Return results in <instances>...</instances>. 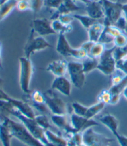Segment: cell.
<instances>
[{
  "instance_id": "2e32d148",
  "label": "cell",
  "mask_w": 127,
  "mask_h": 146,
  "mask_svg": "<svg viewBox=\"0 0 127 146\" xmlns=\"http://www.w3.org/2000/svg\"><path fill=\"white\" fill-rule=\"evenodd\" d=\"M68 62L65 59L53 60L46 67V70L50 72L56 77L65 76L68 72Z\"/></svg>"
},
{
  "instance_id": "7a4b0ae2",
  "label": "cell",
  "mask_w": 127,
  "mask_h": 146,
  "mask_svg": "<svg viewBox=\"0 0 127 146\" xmlns=\"http://www.w3.org/2000/svg\"><path fill=\"white\" fill-rule=\"evenodd\" d=\"M11 116L16 117L34 137L40 141L45 146H48L49 143L45 136V130L37 124L34 118H30L24 116L16 109L13 110Z\"/></svg>"
},
{
  "instance_id": "7dc6e473",
  "label": "cell",
  "mask_w": 127,
  "mask_h": 146,
  "mask_svg": "<svg viewBox=\"0 0 127 146\" xmlns=\"http://www.w3.org/2000/svg\"><path fill=\"white\" fill-rule=\"evenodd\" d=\"M122 94L124 96V97L125 98V99L127 100V86L124 88V90H123Z\"/></svg>"
},
{
  "instance_id": "83f0119b",
  "label": "cell",
  "mask_w": 127,
  "mask_h": 146,
  "mask_svg": "<svg viewBox=\"0 0 127 146\" xmlns=\"http://www.w3.org/2000/svg\"><path fill=\"white\" fill-rule=\"evenodd\" d=\"M99 59L92 58L89 56H87L86 59H84L83 62H82L83 70L85 72V74H89V73L94 71L97 68L99 64Z\"/></svg>"
},
{
  "instance_id": "277c9868",
  "label": "cell",
  "mask_w": 127,
  "mask_h": 146,
  "mask_svg": "<svg viewBox=\"0 0 127 146\" xmlns=\"http://www.w3.org/2000/svg\"><path fill=\"white\" fill-rule=\"evenodd\" d=\"M19 61V84L24 94L30 93V84L34 74V67L30 58L21 57Z\"/></svg>"
},
{
  "instance_id": "6da1fadb",
  "label": "cell",
  "mask_w": 127,
  "mask_h": 146,
  "mask_svg": "<svg viewBox=\"0 0 127 146\" xmlns=\"http://www.w3.org/2000/svg\"><path fill=\"white\" fill-rule=\"evenodd\" d=\"M8 128L13 137L27 146H45L34 137L22 123L14 121L10 117H5L2 121Z\"/></svg>"
},
{
  "instance_id": "5bb4252c",
  "label": "cell",
  "mask_w": 127,
  "mask_h": 146,
  "mask_svg": "<svg viewBox=\"0 0 127 146\" xmlns=\"http://www.w3.org/2000/svg\"><path fill=\"white\" fill-rule=\"evenodd\" d=\"M51 88L67 97H70L71 94L72 83L65 76L56 77L52 83Z\"/></svg>"
},
{
  "instance_id": "e575fe53",
  "label": "cell",
  "mask_w": 127,
  "mask_h": 146,
  "mask_svg": "<svg viewBox=\"0 0 127 146\" xmlns=\"http://www.w3.org/2000/svg\"><path fill=\"white\" fill-rule=\"evenodd\" d=\"M30 5V11L34 14L40 12L43 6H44V0H28Z\"/></svg>"
},
{
  "instance_id": "ee69618b",
  "label": "cell",
  "mask_w": 127,
  "mask_h": 146,
  "mask_svg": "<svg viewBox=\"0 0 127 146\" xmlns=\"http://www.w3.org/2000/svg\"><path fill=\"white\" fill-rule=\"evenodd\" d=\"M94 43V42H92L91 41L88 40V41H86L85 43H84L81 45V47H82L88 54V53H89L90 50H91L92 46H93Z\"/></svg>"
},
{
  "instance_id": "f5cc1de1",
  "label": "cell",
  "mask_w": 127,
  "mask_h": 146,
  "mask_svg": "<svg viewBox=\"0 0 127 146\" xmlns=\"http://www.w3.org/2000/svg\"><path fill=\"white\" fill-rule=\"evenodd\" d=\"M94 1H99V0H94Z\"/></svg>"
},
{
  "instance_id": "4dcf8cb0",
  "label": "cell",
  "mask_w": 127,
  "mask_h": 146,
  "mask_svg": "<svg viewBox=\"0 0 127 146\" xmlns=\"http://www.w3.org/2000/svg\"><path fill=\"white\" fill-rule=\"evenodd\" d=\"M71 107L73 110V113L81 117H86L88 107L84 106L78 102H73Z\"/></svg>"
},
{
  "instance_id": "d6a6232c",
  "label": "cell",
  "mask_w": 127,
  "mask_h": 146,
  "mask_svg": "<svg viewBox=\"0 0 127 146\" xmlns=\"http://www.w3.org/2000/svg\"><path fill=\"white\" fill-rule=\"evenodd\" d=\"M112 96V94L109 89H103L100 92V93L97 96V102L104 103L105 105L110 104Z\"/></svg>"
},
{
  "instance_id": "7bdbcfd3",
  "label": "cell",
  "mask_w": 127,
  "mask_h": 146,
  "mask_svg": "<svg viewBox=\"0 0 127 146\" xmlns=\"http://www.w3.org/2000/svg\"><path fill=\"white\" fill-rule=\"evenodd\" d=\"M120 146H127V137L118 133L115 136Z\"/></svg>"
},
{
  "instance_id": "484cf974",
  "label": "cell",
  "mask_w": 127,
  "mask_h": 146,
  "mask_svg": "<svg viewBox=\"0 0 127 146\" xmlns=\"http://www.w3.org/2000/svg\"><path fill=\"white\" fill-rule=\"evenodd\" d=\"M75 20L78 21L83 27L87 30L89 27L95 24L96 22L102 21V20H96L89 17L88 15H82V14H73Z\"/></svg>"
},
{
  "instance_id": "52a82bcc",
  "label": "cell",
  "mask_w": 127,
  "mask_h": 146,
  "mask_svg": "<svg viewBox=\"0 0 127 146\" xmlns=\"http://www.w3.org/2000/svg\"><path fill=\"white\" fill-rule=\"evenodd\" d=\"M68 73L73 85L78 89H82L86 83V74L83 70L82 62H68Z\"/></svg>"
},
{
  "instance_id": "ac0fdd59",
  "label": "cell",
  "mask_w": 127,
  "mask_h": 146,
  "mask_svg": "<svg viewBox=\"0 0 127 146\" xmlns=\"http://www.w3.org/2000/svg\"><path fill=\"white\" fill-rule=\"evenodd\" d=\"M75 48L71 46L65 34H59L56 44V52L65 57H72Z\"/></svg>"
},
{
  "instance_id": "d590c367",
  "label": "cell",
  "mask_w": 127,
  "mask_h": 146,
  "mask_svg": "<svg viewBox=\"0 0 127 146\" xmlns=\"http://www.w3.org/2000/svg\"><path fill=\"white\" fill-rule=\"evenodd\" d=\"M112 43L115 48H124L127 45V35L124 33L120 34L114 38Z\"/></svg>"
},
{
  "instance_id": "f546056e",
  "label": "cell",
  "mask_w": 127,
  "mask_h": 146,
  "mask_svg": "<svg viewBox=\"0 0 127 146\" xmlns=\"http://www.w3.org/2000/svg\"><path fill=\"white\" fill-rule=\"evenodd\" d=\"M34 120L37 123V124L45 131L50 129L51 128V125L50 123L49 119L45 114H40L36 115Z\"/></svg>"
},
{
  "instance_id": "9c48e42d",
  "label": "cell",
  "mask_w": 127,
  "mask_h": 146,
  "mask_svg": "<svg viewBox=\"0 0 127 146\" xmlns=\"http://www.w3.org/2000/svg\"><path fill=\"white\" fill-rule=\"evenodd\" d=\"M114 140L95 132L92 128L83 132V144L86 146H110Z\"/></svg>"
},
{
  "instance_id": "3957f363",
  "label": "cell",
  "mask_w": 127,
  "mask_h": 146,
  "mask_svg": "<svg viewBox=\"0 0 127 146\" xmlns=\"http://www.w3.org/2000/svg\"><path fill=\"white\" fill-rule=\"evenodd\" d=\"M104 11V18L103 19L105 26L115 25L123 15V5L119 1L101 0Z\"/></svg>"
},
{
  "instance_id": "603a6c76",
  "label": "cell",
  "mask_w": 127,
  "mask_h": 146,
  "mask_svg": "<svg viewBox=\"0 0 127 146\" xmlns=\"http://www.w3.org/2000/svg\"><path fill=\"white\" fill-rule=\"evenodd\" d=\"M19 0H8L6 3L0 5V22L11 14L16 8V5Z\"/></svg>"
},
{
  "instance_id": "4fadbf2b",
  "label": "cell",
  "mask_w": 127,
  "mask_h": 146,
  "mask_svg": "<svg viewBox=\"0 0 127 146\" xmlns=\"http://www.w3.org/2000/svg\"><path fill=\"white\" fill-rule=\"evenodd\" d=\"M6 101H9L14 106L15 109L18 110L21 113L24 115V116L30 118H35V112L29 103L20 99L11 98L9 96H7Z\"/></svg>"
},
{
  "instance_id": "44dd1931",
  "label": "cell",
  "mask_w": 127,
  "mask_h": 146,
  "mask_svg": "<svg viewBox=\"0 0 127 146\" xmlns=\"http://www.w3.org/2000/svg\"><path fill=\"white\" fill-rule=\"evenodd\" d=\"M104 29L105 25L103 24V21L96 22L95 24L92 25L87 30L89 40L94 43L99 42Z\"/></svg>"
},
{
  "instance_id": "1f68e13d",
  "label": "cell",
  "mask_w": 127,
  "mask_h": 146,
  "mask_svg": "<svg viewBox=\"0 0 127 146\" xmlns=\"http://www.w3.org/2000/svg\"><path fill=\"white\" fill-rule=\"evenodd\" d=\"M103 32L107 34L109 36L112 38V39H114L115 37L118 36V35H120V34L124 33L122 30H121L120 29L118 28L117 26H115L114 25L105 26Z\"/></svg>"
},
{
  "instance_id": "8d00e7d4",
  "label": "cell",
  "mask_w": 127,
  "mask_h": 146,
  "mask_svg": "<svg viewBox=\"0 0 127 146\" xmlns=\"http://www.w3.org/2000/svg\"><path fill=\"white\" fill-rule=\"evenodd\" d=\"M116 68L127 74V53L116 61Z\"/></svg>"
},
{
  "instance_id": "ab89813d",
  "label": "cell",
  "mask_w": 127,
  "mask_h": 146,
  "mask_svg": "<svg viewBox=\"0 0 127 146\" xmlns=\"http://www.w3.org/2000/svg\"><path fill=\"white\" fill-rule=\"evenodd\" d=\"M57 19H58L61 22L66 25L71 24V23L74 21V20H75L74 16L71 14L60 15Z\"/></svg>"
},
{
  "instance_id": "ffe728a7",
  "label": "cell",
  "mask_w": 127,
  "mask_h": 146,
  "mask_svg": "<svg viewBox=\"0 0 127 146\" xmlns=\"http://www.w3.org/2000/svg\"><path fill=\"white\" fill-rule=\"evenodd\" d=\"M99 120L102 125H104L105 127L110 131L114 136L118 133V130L119 127V121L114 115L107 113L100 117Z\"/></svg>"
},
{
  "instance_id": "60d3db41",
  "label": "cell",
  "mask_w": 127,
  "mask_h": 146,
  "mask_svg": "<svg viewBox=\"0 0 127 146\" xmlns=\"http://www.w3.org/2000/svg\"><path fill=\"white\" fill-rule=\"evenodd\" d=\"M16 9H17L19 11H21V12L28 10L30 11V5L28 0H19Z\"/></svg>"
},
{
  "instance_id": "d6986e66",
  "label": "cell",
  "mask_w": 127,
  "mask_h": 146,
  "mask_svg": "<svg viewBox=\"0 0 127 146\" xmlns=\"http://www.w3.org/2000/svg\"><path fill=\"white\" fill-rule=\"evenodd\" d=\"M51 121L56 127L62 129L68 135L78 133L73 127L71 123L69 122L67 115H53L51 117Z\"/></svg>"
},
{
  "instance_id": "4316f807",
  "label": "cell",
  "mask_w": 127,
  "mask_h": 146,
  "mask_svg": "<svg viewBox=\"0 0 127 146\" xmlns=\"http://www.w3.org/2000/svg\"><path fill=\"white\" fill-rule=\"evenodd\" d=\"M105 49V44L101 42H96L94 43L88 53V56L92 58L99 59L104 52Z\"/></svg>"
},
{
  "instance_id": "8992f818",
  "label": "cell",
  "mask_w": 127,
  "mask_h": 146,
  "mask_svg": "<svg viewBox=\"0 0 127 146\" xmlns=\"http://www.w3.org/2000/svg\"><path fill=\"white\" fill-rule=\"evenodd\" d=\"M45 103L49 110L53 115H67L68 107L67 104L52 90H48L44 93Z\"/></svg>"
},
{
  "instance_id": "d4e9b609",
  "label": "cell",
  "mask_w": 127,
  "mask_h": 146,
  "mask_svg": "<svg viewBox=\"0 0 127 146\" xmlns=\"http://www.w3.org/2000/svg\"><path fill=\"white\" fill-rule=\"evenodd\" d=\"M52 27L56 34H65L71 32L73 27L71 24L66 25L61 22L58 19L52 21Z\"/></svg>"
},
{
  "instance_id": "f35d334b",
  "label": "cell",
  "mask_w": 127,
  "mask_h": 146,
  "mask_svg": "<svg viewBox=\"0 0 127 146\" xmlns=\"http://www.w3.org/2000/svg\"><path fill=\"white\" fill-rule=\"evenodd\" d=\"M88 56L87 52L82 47L75 48L72 57L77 59H84Z\"/></svg>"
},
{
  "instance_id": "74e56055",
  "label": "cell",
  "mask_w": 127,
  "mask_h": 146,
  "mask_svg": "<svg viewBox=\"0 0 127 146\" xmlns=\"http://www.w3.org/2000/svg\"><path fill=\"white\" fill-rule=\"evenodd\" d=\"M65 0H44V6L49 9L57 10Z\"/></svg>"
},
{
  "instance_id": "5b68a950",
  "label": "cell",
  "mask_w": 127,
  "mask_h": 146,
  "mask_svg": "<svg viewBox=\"0 0 127 146\" xmlns=\"http://www.w3.org/2000/svg\"><path fill=\"white\" fill-rule=\"evenodd\" d=\"M35 33L30 30V34L24 47V54L26 57L30 58L34 54L47 48H52V46L40 36H35Z\"/></svg>"
},
{
  "instance_id": "7402d4cb",
  "label": "cell",
  "mask_w": 127,
  "mask_h": 146,
  "mask_svg": "<svg viewBox=\"0 0 127 146\" xmlns=\"http://www.w3.org/2000/svg\"><path fill=\"white\" fill-rule=\"evenodd\" d=\"M45 133L49 143L48 146H68V139L52 131L50 129L45 131Z\"/></svg>"
},
{
  "instance_id": "ba28073f",
  "label": "cell",
  "mask_w": 127,
  "mask_h": 146,
  "mask_svg": "<svg viewBox=\"0 0 127 146\" xmlns=\"http://www.w3.org/2000/svg\"><path fill=\"white\" fill-rule=\"evenodd\" d=\"M115 47L106 49L104 52L99 59L97 70L106 76L111 75L116 70V60L114 56V51Z\"/></svg>"
},
{
  "instance_id": "db71d44e",
  "label": "cell",
  "mask_w": 127,
  "mask_h": 146,
  "mask_svg": "<svg viewBox=\"0 0 127 146\" xmlns=\"http://www.w3.org/2000/svg\"></svg>"
},
{
  "instance_id": "7c38bea8",
  "label": "cell",
  "mask_w": 127,
  "mask_h": 146,
  "mask_svg": "<svg viewBox=\"0 0 127 146\" xmlns=\"http://www.w3.org/2000/svg\"><path fill=\"white\" fill-rule=\"evenodd\" d=\"M70 121L72 126L77 131L83 133L88 128L99 125V123L93 119H89L85 117L79 116L73 113L70 118Z\"/></svg>"
},
{
  "instance_id": "681fc988",
  "label": "cell",
  "mask_w": 127,
  "mask_h": 146,
  "mask_svg": "<svg viewBox=\"0 0 127 146\" xmlns=\"http://www.w3.org/2000/svg\"><path fill=\"white\" fill-rule=\"evenodd\" d=\"M7 1H8V0H0V5H2L3 4L6 3Z\"/></svg>"
},
{
  "instance_id": "b9f144b4",
  "label": "cell",
  "mask_w": 127,
  "mask_h": 146,
  "mask_svg": "<svg viewBox=\"0 0 127 146\" xmlns=\"http://www.w3.org/2000/svg\"><path fill=\"white\" fill-rule=\"evenodd\" d=\"M114 25L117 26L118 28H119L121 30H122L123 32H125V30L126 29V19L124 16V14H123L122 16L119 18V19L116 22V24H115Z\"/></svg>"
},
{
  "instance_id": "bcb514c9",
  "label": "cell",
  "mask_w": 127,
  "mask_h": 146,
  "mask_svg": "<svg viewBox=\"0 0 127 146\" xmlns=\"http://www.w3.org/2000/svg\"><path fill=\"white\" fill-rule=\"evenodd\" d=\"M1 50H2V45L0 43V68H2V59H1Z\"/></svg>"
},
{
  "instance_id": "c3c4849f",
  "label": "cell",
  "mask_w": 127,
  "mask_h": 146,
  "mask_svg": "<svg viewBox=\"0 0 127 146\" xmlns=\"http://www.w3.org/2000/svg\"><path fill=\"white\" fill-rule=\"evenodd\" d=\"M75 1H76V0H75ZM78 1L83 2V3H84V5H86V4H87V3H89V1H88L87 0H78Z\"/></svg>"
},
{
  "instance_id": "816d5d0a",
  "label": "cell",
  "mask_w": 127,
  "mask_h": 146,
  "mask_svg": "<svg viewBox=\"0 0 127 146\" xmlns=\"http://www.w3.org/2000/svg\"><path fill=\"white\" fill-rule=\"evenodd\" d=\"M87 1H89V2H90V1H94V0H87Z\"/></svg>"
},
{
  "instance_id": "e0dca14e",
  "label": "cell",
  "mask_w": 127,
  "mask_h": 146,
  "mask_svg": "<svg viewBox=\"0 0 127 146\" xmlns=\"http://www.w3.org/2000/svg\"><path fill=\"white\" fill-rule=\"evenodd\" d=\"M75 0H65L58 9L52 14L50 20L51 21L57 19L60 15L61 14H70L76 11L81 9V7L78 6L75 2Z\"/></svg>"
},
{
  "instance_id": "8fae6325",
  "label": "cell",
  "mask_w": 127,
  "mask_h": 146,
  "mask_svg": "<svg viewBox=\"0 0 127 146\" xmlns=\"http://www.w3.org/2000/svg\"><path fill=\"white\" fill-rule=\"evenodd\" d=\"M30 28L38 36H46L56 35L52 27V21L47 18L34 19L30 23Z\"/></svg>"
},
{
  "instance_id": "f1b7e54d",
  "label": "cell",
  "mask_w": 127,
  "mask_h": 146,
  "mask_svg": "<svg viewBox=\"0 0 127 146\" xmlns=\"http://www.w3.org/2000/svg\"><path fill=\"white\" fill-rule=\"evenodd\" d=\"M105 104L104 103L97 102L94 104L88 107L87 113L86 115V118L89 119H93L94 117L97 115L100 112L104 109Z\"/></svg>"
},
{
  "instance_id": "30bf717a",
  "label": "cell",
  "mask_w": 127,
  "mask_h": 146,
  "mask_svg": "<svg viewBox=\"0 0 127 146\" xmlns=\"http://www.w3.org/2000/svg\"><path fill=\"white\" fill-rule=\"evenodd\" d=\"M26 102L29 104L32 108L36 109L42 114L47 113L48 112V108L46 105L45 98L44 94L41 91L36 90L32 93H26Z\"/></svg>"
},
{
  "instance_id": "f6af8a7d",
  "label": "cell",
  "mask_w": 127,
  "mask_h": 146,
  "mask_svg": "<svg viewBox=\"0 0 127 146\" xmlns=\"http://www.w3.org/2000/svg\"><path fill=\"white\" fill-rule=\"evenodd\" d=\"M123 14H124V16L126 19V29L125 30V33L127 35V3L124 4V5H123Z\"/></svg>"
},
{
  "instance_id": "f907efd6",
  "label": "cell",
  "mask_w": 127,
  "mask_h": 146,
  "mask_svg": "<svg viewBox=\"0 0 127 146\" xmlns=\"http://www.w3.org/2000/svg\"><path fill=\"white\" fill-rule=\"evenodd\" d=\"M1 85H2V81H1V80L0 79V89H2Z\"/></svg>"
},
{
  "instance_id": "9a60e30c",
  "label": "cell",
  "mask_w": 127,
  "mask_h": 146,
  "mask_svg": "<svg viewBox=\"0 0 127 146\" xmlns=\"http://www.w3.org/2000/svg\"><path fill=\"white\" fill-rule=\"evenodd\" d=\"M87 15L96 20H102L104 18V11L101 0L92 1L85 5Z\"/></svg>"
},
{
  "instance_id": "cb8c5ba5",
  "label": "cell",
  "mask_w": 127,
  "mask_h": 146,
  "mask_svg": "<svg viewBox=\"0 0 127 146\" xmlns=\"http://www.w3.org/2000/svg\"><path fill=\"white\" fill-rule=\"evenodd\" d=\"M13 137L7 126L3 122L0 121V141L3 146H11Z\"/></svg>"
},
{
  "instance_id": "836d02e7",
  "label": "cell",
  "mask_w": 127,
  "mask_h": 146,
  "mask_svg": "<svg viewBox=\"0 0 127 146\" xmlns=\"http://www.w3.org/2000/svg\"><path fill=\"white\" fill-rule=\"evenodd\" d=\"M126 75V74H124L123 72L116 68L115 71L111 75L112 76L110 78V84H111L110 87L116 86L118 84L120 83L122 81V80L124 79V78L125 77V76Z\"/></svg>"
}]
</instances>
